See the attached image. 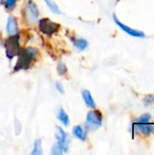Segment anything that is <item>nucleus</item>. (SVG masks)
Returning a JSON list of instances; mask_svg holds the SVG:
<instances>
[{
  "label": "nucleus",
  "mask_w": 154,
  "mask_h": 155,
  "mask_svg": "<svg viewBox=\"0 0 154 155\" xmlns=\"http://www.w3.org/2000/svg\"><path fill=\"white\" fill-rule=\"evenodd\" d=\"M38 52L34 47H27L25 49H22L18 54V58L16 61V64L15 65V72H18L20 70H25L29 68L31 65V63L35 59Z\"/></svg>",
  "instance_id": "f257e3e1"
},
{
  "label": "nucleus",
  "mask_w": 154,
  "mask_h": 155,
  "mask_svg": "<svg viewBox=\"0 0 154 155\" xmlns=\"http://www.w3.org/2000/svg\"><path fill=\"white\" fill-rule=\"evenodd\" d=\"M55 88H56V90H57L60 94H64V86H63V84H62L61 83L57 82V83L55 84Z\"/></svg>",
  "instance_id": "aec40b11"
},
{
  "label": "nucleus",
  "mask_w": 154,
  "mask_h": 155,
  "mask_svg": "<svg viewBox=\"0 0 154 155\" xmlns=\"http://www.w3.org/2000/svg\"><path fill=\"white\" fill-rule=\"evenodd\" d=\"M5 48L6 56L9 59H13L15 56H17L19 52L21 51L18 35H10L5 43Z\"/></svg>",
  "instance_id": "f03ea898"
},
{
  "label": "nucleus",
  "mask_w": 154,
  "mask_h": 155,
  "mask_svg": "<svg viewBox=\"0 0 154 155\" xmlns=\"http://www.w3.org/2000/svg\"><path fill=\"white\" fill-rule=\"evenodd\" d=\"M44 3L46 4V5L49 7V9L53 12V13H54V14H61V11H60V9H59V7H58V5L53 1V0H44Z\"/></svg>",
  "instance_id": "2eb2a0df"
},
{
  "label": "nucleus",
  "mask_w": 154,
  "mask_h": 155,
  "mask_svg": "<svg viewBox=\"0 0 154 155\" xmlns=\"http://www.w3.org/2000/svg\"><path fill=\"white\" fill-rule=\"evenodd\" d=\"M38 26H39V30L46 35H52L55 34L60 28V25L58 24L53 22L48 18L41 19L38 23Z\"/></svg>",
  "instance_id": "7ed1b4c3"
},
{
  "label": "nucleus",
  "mask_w": 154,
  "mask_h": 155,
  "mask_svg": "<svg viewBox=\"0 0 154 155\" xmlns=\"http://www.w3.org/2000/svg\"><path fill=\"white\" fill-rule=\"evenodd\" d=\"M113 20H114L115 24H116L121 29H123L125 33H127L128 35H132V36H133V37H144V36H145V35H144L143 32L139 31V30L133 29V28H131V27L125 25L124 24H123L121 21L118 20V18L116 17L115 15H113Z\"/></svg>",
  "instance_id": "0eeeda50"
},
{
  "label": "nucleus",
  "mask_w": 154,
  "mask_h": 155,
  "mask_svg": "<svg viewBox=\"0 0 154 155\" xmlns=\"http://www.w3.org/2000/svg\"><path fill=\"white\" fill-rule=\"evenodd\" d=\"M134 126L138 131H140L145 135L151 134L154 131L153 124H149V122L148 123H136Z\"/></svg>",
  "instance_id": "1a4fd4ad"
},
{
  "label": "nucleus",
  "mask_w": 154,
  "mask_h": 155,
  "mask_svg": "<svg viewBox=\"0 0 154 155\" xmlns=\"http://www.w3.org/2000/svg\"><path fill=\"white\" fill-rule=\"evenodd\" d=\"M57 73H58V74L61 75V76L64 75V74L67 73V66H66V64H65L64 63L60 62V63L58 64V65H57Z\"/></svg>",
  "instance_id": "dca6fc26"
},
{
  "label": "nucleus",
  "mask_w": 154,
  "mask_h": 155,
  "mask_svg": "<svg viewBox=\"0 0 154 155\" xmlns=\"http://www.w3.org/2000/svg\"><path fill=\"white\" fill-rule=\"evenodd\" d=\"M6 31L9 35H18V25L17 21L14 16H9L6 23Z\"/></svg>",
  "instance_id": "6e6552de"
},
{
  "label": "nucleus",
  "mask_w": 154,
  "mask_h": 155,
  "mask_svg": "<svg viewBox=\"0 0 154 155\" xmlns=\"http://www.w3.org/2000/svg\"><path fill=\"white\" fill-rule=\"evenodd\" d=\"M143 102H144V104H145L146 106H149V105L152 104L154 103V95L153 94H150V95L145 96Z\"/></svg>",
  "instance_id": "a211bd4d"
},
{
  "label": "nucleus",
  "mask_w": 154,
  "mask_h": 155,
  "mask_svg": "<svg viewBox=\"0 0 154 155\" xmlns=\"http://www.w3.org/2000/svg\"><path fill=\"white\" fill-rule=\"evenodd\" d=\"M103 124V115L100 111L93 110L86 114V124L91 129H97Z\"/></svg>",
  "instance_id": "20e7f679"
},
{
  "label": "nucleus",
  "mask_w": 154,
  "mask_h": 155,
  "mask_svg": "<svg viewBox=\"0 0 154 155\" xmlns=\"http://www.w3.org/2000/svg\"><path fill=\"white\" fill-rule=\"evenodd\" d=\"M55 138L57 140V143L60 145V147L63 150V153H67L69 148V138L67 134L59 126L55 127Z\"/></svg>",
  "instance_id": "423d86ee"
},
{
  "label": "nucleus",
  "mask_w": 154,
  "mask_h": 155,
  "mask_svg": "<svg viewBox=\"0 0 154 155\" xmlns=\"http://www.w3.org/2000/svg\"><path fill=\"white\" fill-rule=\"evenodd\" d=\"M63 153V150L62 148L60 147V145L58 143H55L54 144L52 150H51V154L53 155H61Z\"/></svg>",
  "instance_id": "f3484780"
},
{
  "label": "nucleus",
  "mask_w": 154,
  "mask_h": 155,
  "mask_svg": "<svg viewBox=\"0 0 154 155\" xmlns=\"http://www.w3.org/2000/svg\"><path fill=\"white\" fill-rule=\"evenodd\" d=\"M73 43H74V45L75 46V48H77L79 51H84L88 46V42L83 38H74L73 40Z\"/></svg>",
  "instance_id": "ddd939ff"
},
{
  "label": "nucleus",
  "mask_w": 154,
  "mask_h": 155,
  "mask_svg": "<svg viewBox=\"0 0 154 155\" xmlns=\"http://www.w3.org/2000/svg\"><path fill=\"white\" fill-rule=\"evenodd\" d=\"M3 1H4V0H0V4H1V3H2Z\"/></svg>",
  "instance_id": "412c9836"
},
{
  "label": "nucleus",
  "mask_w": 154,
  "mask_h": 155,
  "mask_svg": "<svg viewBox=\"0 0 154 155\" xmlns=\"http://www.w3.org/2000/svg\"><path fill=\"white\" fill-rule=\"evenodd\" d=\"M58 120L64 125V126H68L69 123H70V119L68 114H66V112L64 110V108H60L58 110V114H57Z\"/></svg>",
  "instance_id": "f8f14e48"
},
{
  "label": "nucleus",
  "mask_w": 154,
  "mask_h": 155,
  "mask_svg": "<svg viewBox=\"0 0 154 155\" xmlns=\"http://www.w3.org/2000/svg\"><path fill=\"white\" fill-rule=\"evenodd\" d=\"M73 134L77 139H79L81 141L86 140V136H87L86 131L81 125H75L73 129Z\"/></svg>",
  "instance_id": "9b49d317"
},
{
  "label": "nucleus",
  "mask_w": 154,
  "mask_h": 155,
  "mask_svg": "<svg viewBox=\"0 0 154 155\" xmlns=\"http://www.w3.org/2000/svg\"><path fill=\"white\" fill-rule=\"evenodd\" d=\"M82 96H83V99H84V101L87 107L92 108V109L95 108V106H96L95 102H94V100H93V98L92 96V94L88 90H84L82 92Z\"/></svg>",
  "instance_id": "9d476101"
},
{
  "label": "nucleus",
  "mask_w": 154,
  "mask_h": 155,
  "mask_svg": "<svg viewBox=\"0 0 154 155\" xmlns=\"http://www.w3.org/2000/svg\"><path fill=\"white\" fill-rule=\"evenodd\" d=\"M42 140L37 139L34 143V148L31 153L32 155H41L42 154Z\"/></svg>",
  "instance_id": "4468645a"
},
{
  "label": "nucleus",
  "mask_w": 154,
  "mask_h": 155,
  "mask_svg": "<svg viewBox=\"0 0 154 155\" xmlns=\"http://www.w3.org/2000/svg\"><path fill=\"white\" fill-rule=\"evenodd\" d=\"M15 4H16V0H5V7L6 9H11L15 5Z\"/></svg>",
  "instance_id": "6ab92c4d"
},
{
  "label": "nucleus",
  "mask_w": 154,
  "mask_h": 155,
  "mask_svg": "<svg viewBox=\"0 0 154 155\" xmlns=\"http://www.w3.org/2000/svg\"><path fill=\"white\" fill-rule=\"evenodd\" d=\"M25 15L28 21L32 24H36L39 18V10L33 0H28L25 5Z\"/></svg>",
  "instance_id": "39448f33"
}]
</instances>
